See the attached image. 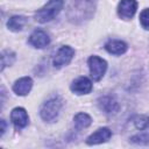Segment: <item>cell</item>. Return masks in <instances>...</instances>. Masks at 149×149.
<instances>
[{"instance_id":"8fae6325","label":"cell","mask_w":149,"mask_h":149,"mask_svg":"<svg viewBox=\"0 0 149 149\" xmlns=\"http://www.w3.org/2000/svg\"><path fill=\"white\" fill-rule=\"evenodd\" d=\"M49 42H50V38L47 35V33H44L43 30H40V29L38 30H35L30 35V37H29V43L33 47L40 48V49L47 47L49 44Z\"/></svg>"},{"instance_id":"3957f363","label":"cell","mask_w":149,"mask_h":149,"mask_svg":"<svg viewBox=\"0 0 149 149\" xmlns=\"http://www.w3.org/2000/svg\"><path fill=\"white\" fill-rule=\"evenodd\" d=\"M62 105H63V100L59 97H54V98L49 99L48 101H45L43 104V106L41 108V112H40L41 118L44 121H49V122L54 121L57 118V115L62 108Z\"/></svg>"},{"instance_id":"ffe728a7","label":"cell","mask_w":149,"mask_h":149,"mask_svg":"<svg viewBox=\"0 0 149 149\" xmlns=\"http://www.w3.org/2000/svg\"><path fill=\"white\" fill-rule=\"evenodd\" d=\"M0 123H1V135H3L5 129H6V123H5V120H1V121H0Z\"/></svg>"},{"instance_id":"30bf717a","label":"cell","mask_w":149,"mask_h":149,"mask_svg":"<svg viewBox=\"0 0 149 149\" xmlns=\"http://www.w3.org/2000/svg\"><path fill=\"white\" fill-rule=\"evenodd\" d=\"M112 136V132L108 128H99L98 130H95L93 134H91L87 140L86 143L92 146V144H98V143H102L109 140V137Z\"/></svg>"},{"instance_id":"2e32d148","label":"cell","mask_w":149,"mask_h":149,"mask_svg":"<svg viewBox=\"0 0 149 149\" xmlns=\"http://www.w3.org/2000/svg\"><path fill=\"white\" fill-rule=\"evenodd\" d=\"M15 59V55L13 52H10L9 50L3 51L1 54V70H3L7 65H10Z\"/></svg>"},{"instance_id":"9c48e42d","label":"cell","mask_w":149,"mask_h":149,"mask_svg":"<svg viewBox=\"0 0 149 149\" xmlns=\"http://www.w3.org/2000/svg\"><path fill=\"white\" fill-rule=\"evenodd\" d=\"M71 91L76 94H87L92 91V83L86 77H79L71 84Z\"/></svg>"},{"instance_id":"7c38bea8","label":"cell","mask_w":149,"mask_h":149,"mask_svg":"<svg viewBox=\"0 0 149 149\" xmlns=\"http://www.w3.org/2000/svg\"><path fill=\"white\" fill-rule=\"evenodd\" d=\"M31 86H33L31 78H29V77H22L19 80L15 81V84L13 85V91L17 95H26L31 90Z\"/></svg>"},{"instance_id":"d6986e66","label":"cell","mask_w":149,"mask_h":149,"mask_svg":"<svg viewBox=\"0 0 149 149\" xmlns=\"http://www.w3.org/2000/svg\"><path fill=\"white\" fill-rule=\"evenodd\" d=\"M140 22L143 28L149 29V8H146L142 10V13L140 15Z\"/></svg>"},{"instance_id":"9a60e30c","label":"cell","mask_w":149,"mask_h":149,"mask_svg":"<svg viewBox=\"0 0 149 149\" xmlns=\"http://www.w3.org/2000/svg\"><path fill=\"white\" fill-rule=\"evenodd\" d=\"M73 121H74V128H76L77 130H81V129L87 128V127L91 125L92 119H91V116L87 115L86 113H78V114L74 116Z\"/></svg>"},{"instance_id":"ac0fdd59","label":"cell","mask_w":149,"mask_h":149,"mask_svg":"<svg viewBox=\"0 0 149 149\" xmlns=\"http://www.w3.org/2000/svg\"><path fill=\"white\" fill-rule=\"evenodd\" d=\"M133 143L136 144H148L149 143V135L148 134H137L130 139Z\"/></svg>"},{"instance_id":"8992f818","label":"cell","mask_w":149,"mask_h":149,"mask_svg":"<svg viewBox=\"0 0 149 149\" xmlns=\"http://www.w3.org/2000/svg\"><path fill=\"white\" fill-rule=\"evenodd\" d=\"M137 2L136 0H121L118 6V14L121 19H132L136 12Z\"/></svg>"},{"instance_id":"7a4b0ae2","label":"cell","mask_w":149,"mask_h":149,"mask_svg":"<svg viewBox=\"0 0 149 149\" xmlns=\"http://www.w3.org/2000/svg\"><path fill=\"white\" fill-rule=\"evenodd\" d=\"M63 5H64L63 0H49L41 9L36 12L35 20L40 23H45L48 21H51L61 12Z\"/></svg>"},{"instance_id":"ba28073f","label":"cell","mask_w":149,"mask_h":149,"mask_svg":"<svg viewBox=\"0 0 149 149\" xmlns=\"http://www.w3.org/2000/svg\"><path fill=\"white\" fill-rule=\"evenodd\" d=\"M10 120H12L13 125L17 129H20V128H23V127H26L28 125L29 118H28V114H27V112H26L24 108L16 107L10 113Z\"/></svg>"},{"instance_id":"e0dca14e","label":"cell","mask_w":149,"mask_h":149,"mask_svg":"<svg viewBox=\"0 0 149 149\" xmlns=\"http://www.w3.org/2000/svg\"><path fill=\"white\" fill-rule=\"evenodd\" d=\"M134 125L137 129H146L149 126V118L146 115H137L134 119Z\"/></svg>"},{"instance_id":"5b68a950","label":"cell","mask_w":149,"mask_h":149,"mask_svg":"<svg viewBox=\"0 0 149 149\" xmlns=\"http://www.w3.org/2000/svg\"><path fill=\"white\" fill-rule=\"evenodd\" d=\"M74 55V50L69 47V45H64L62 48L58 49V51L56 52L55 57H54V61H52V64L55 68H62L64 65H68L72 57Z\"/></svg>"},{"instance_id":"52a82bcc","label":"cell","mask_w":149,"mask_h":149,"mask_svg":"<svg viewBox=\"0 0 149 149\" xmlns=\"http://www.w3.org/2000/svg\"><path fill=\"white\" fill-rule=\"evenodd\" d=\"M98 106L101 111H104L106 114H115L120 106L119 102L111 95H104L98 100Z\"/></svg>"},{"instance_id":"6da1fadb","label":"cell","mask_w":149,"mask_h":149,"mask_svg":"<svg viewBox=\"0 0 149 149\" xmlns=\"http://www.w3.org/2000/svg\"><path fill=\"white\" fill-rule=\"evenodd\" d=\"M66 6L69 19L79 23L91 19L95 9V0H66Z\"/></svg>"},{"instance_id":"277c9868","label":"cell","mask_w":149,"mask_h":149,"mask_svg":"<svg viewBox=\"0 0 149 149\" xmlns=\"http://www.w3.org/2000/svg\"><path fill=\"white\" fill-rule=\"evenodd\" d=\"M88 68H90V73H91L92 79L98 81L105 74L107 70V63L105 59L98 56H91L88 58Z\"/></svg>"},{"instance_id":"4fadbf2b","label":"cell","mask_w":149,"mask_h":149,"mask_svg":"<svg viewBox=\"0 0 149 149\" xmlns=\"http://www.w3.org/2000/svg\"><path fill=\"white\" fill-rule=\"evenodd\" d=\"M105 49L109 52V54H113V55H122L127 51V44L122 41H119V40H112V41H108L106 44H105Z\"/></svg>"},{"instance_id":"5bb4252c","label":"cell","mask_w":149,"mask_h":149,"mask_svg":"<svg viewBox=\"0 0 149 149\" xmlns=\"http://www.w3.org/2000/svg\"><path fill=\"white\" fill-rule=\"evenodd\" d=\"M26 23H27V17L22 15H15L7 21V27L12 31H19L24 27Z\"/></svg>"}]
</instances>
